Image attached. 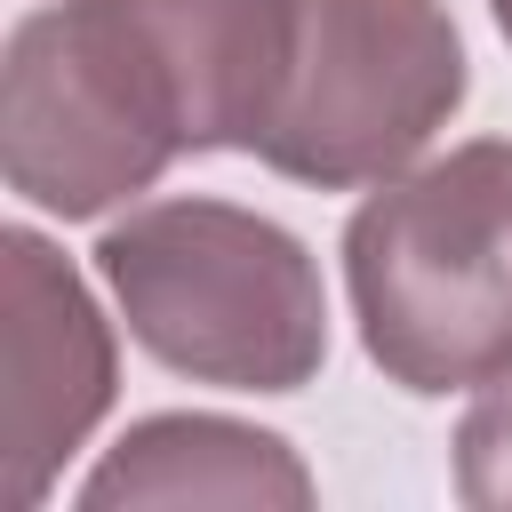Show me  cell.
<instances>
[{
    "label": "cell",
    "instance_id": "1",
    "mask_svg": "<svg viewBox=\"0 0 512 512\" xmlns=\"http://www.w3.org/2000/svg\"><path fill=\"white\" fill-rule=\"evenodd\" d=\"M304 0H48L0 56V168L40 216L88 224L184 152H256Z\"/></svg>",
    "mask_w": 512,
    "mask_h": 512
},
{
    "label": "cell",
    "instance_id": "5",
    "mask_svg": "<svg viewBox=\"0 0 512 512\" xmlns=\"http://www.w3.org/2000/svg\"><path fill=\"white\" fill-rule=\"evenodd\" d=\"M0 272H8V320H0L8 328V464H16V504H40L64 456L88 448V432L120 392V344L88 280L32 224L0 232Z\"/></svg>",
    "mask_w": 512,
    "mask_h": 512
},
{
    "label": "cell",
    "instance_id": "3",
    "mask_svg": "<svg viewBox=\"0 0 512 512\" xmlns=\"http://www.w3.org/2000/svg\"><path fill=\"white\" fill-rule=\"evenodd\" d=\"M128 336L216 392H304L328 360V288L312 248L208 192L144 200L96 240Z\"/></svg>",
    "mask_w": 512,
    "mask_h": 512
},
{
    "label": "cell",
    "instance_id": "4",
    "mask_svg": "<svg viewBox=\"0 0 512 512\" xmlns=\"http://www.w3.org/2000/svg\"><path fill=\"white\" fill-rule=\"evenodd\" d=\"M464 88L472 64L440 0H304L256 160L312 192L384 184L464 112Z\"/></svg>",
    "mask_w": 512,
    "mask_h": 512
},
{
    "label": "cell",
    "instance_id": "2",
    "mask_svg": "<svg viewBox=\"0 0 512 512\" xmlns=\"http://www.w3.org/2000/svg\"><path fill=\"white\" fill-rule=\"evenodd\" d=\"M360 352L416 400L512 376V136L384 176L344 224Z\"/></svg>",
    "mask_w": 512,
    "mask_h": 512
},
{
    "label": "cell",
    "instance_id": "8",
    "mask_svg": "<svg viewBox=\"0 0 512 512\" xmlns=\"http://www.w3.org/2000/svg\"><path fill=\"white\" fill-rule=\"evenodd\" d=\"M488 16H496V32H504V48H512V0H488Z\"/></svg>",
    "mask_w": 512,
    "mask_h": 512
},
{
    "label": "cell",
    "instance_id": "6",
    "mask_svg": "<svg viewBox=\"0 0 512 512\" xmlns=\"http://www.w3.org/2000/svg\"><path fill=\"white\" fill-rule=\"evenodd\" d=\"M320 488L304 472V456L280 432L232 424V416H144L128 424L104 464L80 480L88 512H120V504H288L304 512Z\"/></svg>",
    "mask_w": 512,
    "mask_h": 512
},
{
    "label": "cell",
    "instance_id": "7",
    "mask_svg": "<svg viewBox=\"0 0 512 512\" xmlns=\"http://www.w3.org/2000/svg\"><path fill=\"white\" fill-rule=\"evenodd\" d=\"M456 496L472 512H512V376L480 384L456 424Z\"/></svg>",
    "mask_w": 512,
    "mask_h": 512
}]
</instances>
